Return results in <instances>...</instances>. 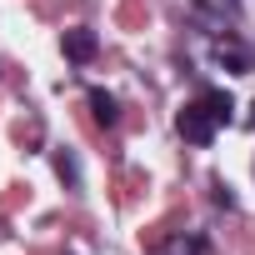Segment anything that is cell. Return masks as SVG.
Segmentation results:
<instances>
[{"instance_id":"cell-1","label":"cell","mask_w":255,"mask_h":255,"mask_svg":"<svg viewBox=\"0 0 255 255\" xmlns=\"http://www.w3.org/2000/svg\"><path fill=\"white\" fill-rule=\"evenodd\" d=\"M180 135H185L190 145H210V135H215V115H210L200 100L180 110Z\"/></svg>"},{"instance_id":"cell-3","label":"cell","mask_w":255,"mask_h":255,"mask_svg":"<svg viewBox=\"0 0 255 255\" xmlns=\"http://www.w3.org/2000/svg\"><path fill=\"white\" fill-rule=\"evenodd\" d=\"M90 110H95L100 125H115V100H110L105 90H90Z\"/></svg>"},{"instance_id":"cell-2","label":"cell","mask_w":255,"mask_h":255,"mask_svg":"<svg viewBox=\"0 0 255 255\" xmlns=\"http://www.w3.org/2000/svg\"><path fill=\"white\" fill-rule=\"evenodd\" d=\"M60 50H65L70 60H90V55H95V30H65Z\"/></svg>"},{"instance_id":"cell-4","label":"cell","mask_w":255,"mask_h":255,"mask_svg":"<svg viewBox=\"0 0 255 255\" xmlns=\"http://www.w3.org/2000/svg\"><path fill=\"white\" fill-rule=\"evenodd\" d=\"M200 105L215 115V125H220V120H230V95H220V90H205V95H200Z\"/></svg>"}]
</instances>
